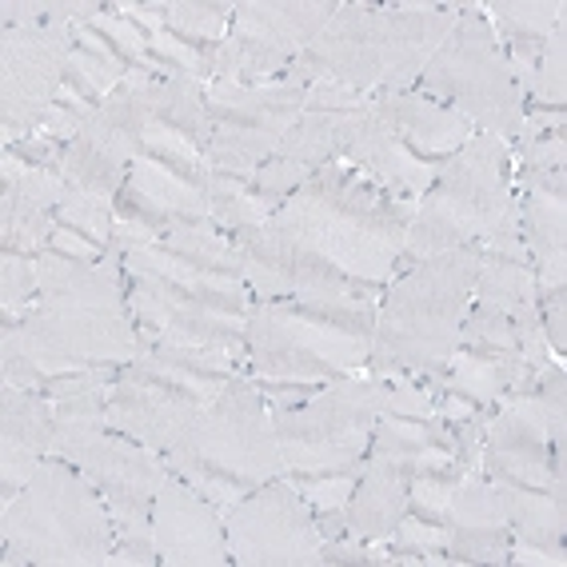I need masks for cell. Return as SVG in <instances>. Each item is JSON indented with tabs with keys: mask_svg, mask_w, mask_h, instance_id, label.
<instances>
[{
	"mask_svg": "<svg viewBox=\"0 0 567 567\" xmlns=\"http://www.w3.org/2000/svg\"><path fill=\"white\" fill-rule=\"evenodd\" d=\"M0 344L29 355L49 380L84 368H124L141 352V324L128 308L121 260H69L44 248L41 288L21 320H0Z\"/></svg>",
	"mask_w": 567,
	"mask_h": 567,
	"instance_id": "cell-1",
	"label": "cell"
},
{
	"mask_svg": "<svg viewBox=\"0 0 567 567\" xmlns=\"http://www.w3.org/2000/svg\"><path fill=\"white\" fill-rule=\"evenodd\" d=\"M456 24V4L400 0V4H348L340 0L324 32L308 44L284 81L344 84L360 96L415 89L420 72L436 56Z\"/></svg>",
	"mask_w": 567,
	"mask_h": 567,
	"instance_id": "cell-2",
	"label": "cell"
},
{
	"mask_svg": "<svg viewBox=\"0 0 567 567\" xmlns=\"http://www.w3.org/2000/svg\"><path fill=\"white\" fill-rule=\"evenodd\" d=\"M412 213L415 200H400L364 173H355L352 164L332 161L316 168L276 208L272 224L336 264L340 272L388 284L404 256Z\"/></svg>",
	"mask_w": 567,
	"mask_h": 567,
	"instance_id": "cell-3",
	"label": "cell"
},
{
	"mask_svg": "<svg viewBox=\"0 0 567 567\" xmlns=\"http://www.w3.org/2000/svg\"><path fill=\"white\" fill-rule=\"evenodd\" d=\"M476 284V244L424 256L384 284L364 375L424 380L447 368Z\"/></svg>",
	"mask_w": 567,
	"mask_h": 567,
	"instance_id": "cell-4",
	"label": "cell"
},
{
	"mask_svg": "<svg viewBox=\"0 0 567 567\" xmlns=\"http://www.w3.org/2000/svg\"><path fill=\"white\" fill-rule=\"evenodd\" d=\"M375 305L252 300L244 328V372L288 388H316L364 375Z\"/></svg>",
	"mask_w": 567,
	"mask_h": 567,
	"instance_id": "cell-5",
	"label": "cell"
},
{
	"mask_svg": "<svg viewBox=\"0 0 567 567\" xmlns=\"http://www.w3.org/2000/svg\"><path fill=\"white\" fill-rule=\"evenodd\" d=\"M164 464L220 512H233L260 484L284 476L272 408L252 384V375L236 372L228 388L200 408L181 440L164 452Z\"/></svg>",
	"mask_w": 567,
	"mask_h": 567,
	"instance_id": "cell-6",
	"label": "cell"
},
{
	"mask_svg": "<svg viewBox=\"0 0 567 567\" xmlns=\"http://www.w3.org/2000/svg\"><path fill=\"white\" fill-rule=\"evenodd\" d=\"M516 228L519 208L512 188V148L487 132H476L452 161H444L432 188L415 200L395 272L424 256L472 248Z\"/></svg>",
	"mask_w": 567,
	"mask_h": 567,
	"instance_id": "cell-7",
	"label": "cell"
},
{
	"mask_svg": "<svg viewBox=\"0 0 567 567\" xmlns=\"http://www.w3.org/2000/svg\"><path fill=\"white\" fill-rule=\"evenodd\" d=\"M4 567H109L116 527L81 467L49 456L0 512Z\"/></svg>",
	"mask_w": 567,
	"mask_h": 567,
	"instance_id": "cell-8",
	"label": "cell"
},
{
	"mask_svg": "<svg viewBox=\"0 0 567 567\" xmlns=\"http://www.w3.org/2000/svg\"><path fill=\"white\" fill-rule=\"evenodd\" d=\"M415 92L460 112L472 128L496 136L507 148L524 128V92L480 4H456V24L420 72Z\"/></svg>",
	"mask_w": 567,
	"mask_h": 567,
	"instance_id": "cell-9",
	"label": "cell"
},
{
	"mask_svg": "<svg viewBox=\"0 0 567 567\" xmlns=\"http://www.w3.org/2000/svg\"><path fill=\"white\" fill-rule=\"evenodd\" d=\"M0 21V141L12 148L41 132L64 89L72 24L52 12V0H9Z\"/></svg>",
	"mask_w": 567,
	"mask_h": 567,
	"instance_id": "cell-10",
	"label": "cell"
},
{
	"mask_svg": "<svg viewBox=\"0 0 567 567\" xmlns=\"http://www.w3.org/2000/svg\"><path fill=\"white\" fill-rule=\"evenodd\" d=\"M384 395L388 380L380 375H344L316 388L300 404L272 408L284 472H328L360 464L372 447Z\"/></svg>",
	"mask_w": 567,
	"mask_h": 567,
	"instance_id": "cell-11",
	"label": "cell"
},
{
	"mask_svg": "<svg viewBox=\"0 0 567 567\" xmlns=\"http://www.w3.org/2000/svg\"><path fill=\"white\" fill-rule=\"evenodd\" d=\"M240 252L244 288L252 300H308V305H380L384 284L340 272L320 252L305 248L272 220L228 233Z\"/></svg>",
	"mask_w": 567,
	"mask_h": 567,
	"instance_id": "cell-12",
	"label": "cell"
},
{
	"mask_svg": "<svg viewBox=\"0 0 567 567\" xmlns=\"http://www.w3.org/2000/svg\"><path fill=\"white\" fill-rule=\"evenodd\" d=\"M204 96L213 112L208 164L240 176H252L308 109L305 84H292L284 76L252 84V89L248 84H208Z\"/></svg>",
	"mask_w": 567,
	"mask_h": 567,
	"instance_id": "cell-13",
	"label": "cell"
},
{
	"mask_svg": "<svg viewBox=\"0 0 567 567\" xmlns=\"http://www.w3.org/2000/svg\"><path fill=\"white\" fill-rule=\"evenodd\" d=\"M224 536L233 567H316L324 551L316 512L288 476L268 480L224 512Z\"/></svg>",
	"mask_w": 567,
	"mask_h": 567,
	"instance_id": "cell-14",
	"label": "cell"
},
{
	"mask_svg": "<svg viewBox=\"0 0 567 567\" xmlns=\"http://www.w3.org/2000/svg\"><path fill=\"white\" fill-rule=\"evenodd\" d=\"M128 276V308L144 332L184 348H196V352L224 355V360L244 368V328H248V316L208 305L200 296L184 292V288H176L168 280H156V276Z\"/></svg>",
	"mask_w": 567,
	"mask_h": 567,
	"instance_id": "cell-15",
	"label": "cell"
},
{
	"mask_svg": "<svg viewBox=\"0 0 567 567\" xmlns=\"http://www.w3.org/2000/svg\"><path fill=\"white\" fill-rule=\"evenodd\" d=\"M72 467H81V476L104 499L116 539L153 536V499L161 492L164 476H168V464H164L161 452L109 427L92 444H84Z\"/></svg>",
	"mask_w": 567,
	"mask_h": 567,
	"instance_id": "cell-16",
	"label": "cell"
},
{
	"mask_svg": "<svg viewBox=\"0 0 567 567\" xmlns=\"http://www.w3.org/2000/svg\"><path fill=\"white\" fill-rule=\"evenodd\" d=\"M480 476L527 487H551L556 476H564V444H551L544 412L527 388L512 384L487 415Z\"/></svg>",
	"mask_w": 567,
	"mask_h": 567,
	"instance_id": "cell-17",
	"label": "cell"
},
{
	"mask_svg": "<svg viewBox=\"0 0 567 567\" xmlns=\"http://www.w3.org/2000/svg\"><path fill=\"white\" fill-rule=\"evenodd\" d=\"M340 161L352 164L355 173H364L368 181H375L384 193L400 196V200H420L444 168V164H427L408 144L388 92L368 96L360 109L348 112L344 136H340Z\"/></svg>",
	"mask_w": 567,
	"mask_h": 567,
	"instance_id": "cell-18",
	"label": "cell"
},
{
	"mask_svg": "<svg viewBox=\"0 0 567 567\" xmlns=\"http://www.w3.org/2000/svg\"><path fill=\"white\" fill-rule=\"evenodd\" d=\"M153 544L161 567H228L224 512L193 484L168 472L153 499Z\"/></svg>",
	"mask_w": 567,
	"mask_h": 567,
	"instance_id": "cell-19",
	"label": "cell"
},
{
	"mask_svg": "<svg viewBox=\"0 0 567 567\" xmlns=\"http://www.w3.org/2000/svg\"><path fill=\"white\" fill-rule=\"evenodd\" d=\"M519 240L536 268L539 296L567 292V168L512 176Z\"/></svg>",
	"mask_w": 567,
	"mask_h": 567,
	"instance_id": "cell-20",
	"label": "cell"
},
{
	"mask_svg": "<svg viewBox=\"0 0 567 567\" xmlns=\"http://www.w3.org/2000/svg\"><path fill=\"white\" fill-rule=\"evenodd\" d=\"M200 408L193 400L176 395L173 388H164L148 372L136 364L116 368V380L109 388V427L121 436L136 440V444L153 447V452H168L181 440V432L193 424V415Z\"/></svg>",
	"mask_w": 567,
	"mask_h": 567,
	"instance_id": "cell-21",
	"label": "cell"
},
{
	"mask_svg": "<svg viewBox=\"0 0 567 567\" xmlns=\"http://www.w3.org/2000/svg\"><path fill=\"white\" fill-rule=\"evenodd\" d=\"M344 121H348V112L305 109V116L292 124V132L280 141V148H276L268 161H260V168L252 173L256 193L280 208V204L288 200V196H292L296 188L316 173V168L340 161Z\"/></svg>",
	"mask_w": 567,
	"mask_h": 567,
	"instance_id": "cell-22",
	"label": "cell"
},
{
	"mask_svg": "<svg viewBox=\"0 0 567 567\" xmlns=\"http://www.w3.org/2000/svg\"><path fill=\"white\" fill-rule=\"evenodd\" d=\"M340 0H236L233 37L280 64H292L324 32Z\"/></svg>",
	"mask_w": 567,
	"mask_h": 567,
	"instance_id": "cell-23",
	"label": "cell"
},
{
	"mask_svg": "<svg viewBox=\"0 0 567 567\" xmlns=\"http://www.w3.org/2000/svg\"><path fill=\"white\" fill-rule=\"evenodd\" d=\"M52 400L41 392L0 388V507L21 496V487L49 460Z\"/></svg>",
	"mask_w": 567,
	"mask_h": 567,
	"instance_id": "cell-24",
	"label": "cell"
},
{
	"mask_svg": "<svg viewBox=\"0 0 567 567\" xmlns=\"http://www.w3.org/2000/svg\"><path fill=\"white\" fill-rule=\"evenodd\" d=\"M507 551H512V532L496 484L480 472H467L447 512V564L507 567Z\"/></svg>",
	"mask_w": 567,
	"mask_h": 567,
	"instance_id": "cell-25",
	"label": "cell"
},
{
	"mask_svg": "<svg viewBox=\"0 0 567 567\" xmlns=\"http://www.w3.org/2000/svg\"><path fill=\"white\" fill-rule=\"evenodd\" d=\"M472 305L496 308L532 324L539 320V280L532 268L524 240L516 233H504L496 240L476 244V284H472Z\"/></svg>",
	"mask_w": 567,
	"mask_h": 567,
	"instance_id": "cell-26",
	"label": "cell"
},
{
	"mask_svg": "<svg viewBox=\"0 0 567 567\" xmlns=\"http://www.w3.org/2000/svg\"><path fill=\"white\" fill-rule=\"evenodd\" d=\"M415 467L400 464L388 456H364L360 480H355L352 496L344 504V532L364 544H384L400 519L408 516V487H412Z\"/></svg>",
	"mask_w": 567,
	"mask_h": 567,
	"instance_id": "cell-27",
	"label": "cell"
},
{
	"mask_svg": "<svg viewBox=\"0 0 567 567\" xmlns=\"http://www.w3.org/2000/svg\"><path fill=\"white\" fill-rule=\"evenodd\" d=\"M153 92L156 89L112 92L109 101L84 121L72 148H81L84 156L109 164L116 173H128V164L144 148V128H148V116H153Z\"/></svg>",
	"mask_w": 567,
	"mask_h": 567,
	"instance_id": "cell-28",
	"label": "cell"
},
{
	"mask_svg": "<svg viewBox=\"0 0 567 567\" xmlns=\"http://www.w3.org/2000/svg\"><path fill=\"white\" fill-rule=\"evenodd\" d=\"M480 12L492 24V37L504 49L519 84L527 81L532 64L539 61L551 29H559L567 17L564 0H487V4H480Z\"/></svg>",
	"mask_w": 567,
	"mask_h": 567,
	"instance_id": "cell-29",
	"label": "cell"
},
{
	"mask_svg": "<svg viewBox=\"0 0 567 567\" xmlns=\"http://www.w3.org/2000/svg\"><path fill=\"white\" fill-rule=\"evenodd\" d=\"M388 96H392L395 121L404 128L408 144H412L427 164L452 161V156L476 136V128H472L460 112L444 109V104L424 96V92L408 89V92H388Z\"/></svg>",
	"mask_w": 567,
	"mask_h": 567,
	"instance_id": "cell-30",
	"label": "cell"
},
{
	"mask_svg": "<svg viewBox=\"0 0 567 567\" xmlns=\"http://www.w3.org/2000/svg\"><path fill=\"white\" fill-rule=\"evenodd\" d=\"M124 188H132V193L153 204L156 213H164L168 220H213L200 176L184 173V168H176L168 161H156L148 153H141L128 164Z\"/></svg>",
	"mask_w": 567,
	"mask_h": 567,
	"instance_id": "cell-31",
	"label": "cell"
},
{
	"mask_svg": "<svg viewBox=\"0 0 567 567\" xmlns=\"http://www.w3.org/2000/svg\"><path fill=\"white\" fill-rule=\"evenodd\" d=\"M499 504H504L507 532L512 539H536V544H564L567 532V487L556 476L551 487L527 484H496Z\"/></svg>",
	"mask_w": 567,
	"mask_h": 567,
	"instance_id": "cell-32",
	"label": "cell"
},
{
	"mask_svg": "<svg viewBox=\"0 0 567 567\" xmlns=\"http://www.w3.org/2000/svg\"><path fill=\"white\" fill-rule=\"evenodd\" d=\"M64 196V168L24 161L17 148L0 153V220L21 213H56Z\"/></svg>",
	"mask_w": 567,
	"mask_h": 567,
	"instance_id": "cell-33",
	"label": "cell"
},
{
	"mask_svg": "<svg viewBox=\"0 0 567 567\" xmlns=\"http://www.w3.org/2000/svg\"><path fill=\"white\" fill-rule=\"evenodd\" d=\"M200 184H204V193H208L213 220L220 224L224 233H236V228H256V224H268L276 216V204L264 200V196L256 193L252 176L224 173V168H216V164L204 161Z\"/></svg>",
	"mask_w": 567,
	"mask_h": 567,
	"instance_id": "cell-34",
	"label": "cell"
},
{
	"mask_svg": "<svg viewBox=\"0 0 567 567\" xmlns=\"http://www.w3.org/2000/svg\"><path fill=\"white\" fill-rule=\"evenodd\" d=\"M204 92L208 89L188 81V76L161 81L153 92V121L188 136L196 148L208 153V144H213V112H208V96Z\"/></svg>",
	"mask_w": 567,
	"mask_h": 567,
	"instance_id": "cell-35",
	"label": "cell"
},
{
	"mask_svg": "<svg viewBox=\"0 0 567 567\" xmlns=\"http://www.w3.org/2000/svg\"><path fill=\"white\" fill-rule=\"evenodd\" d=\"M109 432V392H89V395H72V400H56L52 404V444L49 456L72 460L81 456L84 444Z\"/></svg>",
	"mask_w": 567,
	"mask_h": 567,
	"instance_id": "cell-36",
	"label": "cell"
},
{
	"mask_svg": "<svg viewBox=\"0 0 567 567\" xmlns=\"http://www.w3.org/2000/svg\"><path fill=\"white\" fill-rule=\"evenodd\" d=\"M233 0H168L164 9V29H173L176 37L193 41L196 49L216 52L228 32H233Z\"/></svg>",
	"mask_w": 567,
	"mask_h": 567,
	"instance_id": "cell-37",
	"label": "cell"
},
{
	"mask_svg": "<svg viewBox=\"0 0 567 567\" xmlns=\"http://www.w3.org/2000/svg\"><path fill=\"white\" fill-rule=\"evenodd\" d=\"M464 476L467 467L460 460L420 467L412 476V487H408V516H420L427 524L447 527V512H452V499H456V487Z\"/></svg>",
	"mask_w": 567,
	"mask_h": 567,
	"instance_id": "cell-38",
	"label": "cell"
},
{
	"mask_svg": "<svg viewBox=\"0 0 567 567\" xmlns=\"http://www.w3.org/2000/svg\"><path fill=\"white\" fill-rule=\"evenodd\" d=\"M519 92H524V104H536V109H567V24L551 29Z\"/></svg>",
	"mask_w": 567,
	"mask_h": 567,
	"instance_id": "cell-39",
	"label": "cell"
},
{
	"mask_svg": "<svg viewBox=\"0 0 567 567\" xmlns=\"http://www.w3.org/2000/svg\"><path fill=\"white\" fill-rule=\"evenodd\" d=\"M124 76H128V64H124L121 56H112V52H92V49H81V44H72L69 69H64V84H69V89H76L81 96L104 104L112 92L124 89Z\"/></svg>",
	"mask_w": 567,
	"mask_h": 567,
	"instance_id": "cell-40",
	"label": "cell"
},
{
	"mask_svg": "<svg viewBox=\"0 0 567 567\" xmlns=\"http://www.w3.org/2000/svg\"><path fill=\"white\" fill-rule=\"evenodd\" d=\"M41 288V256L0 248V320H21Z\"/></svg>",
	"mask_w": 567,
	"mask_h": 567,
	"instance_id": "cell-41",
	"label": "cell"
},
{
	"mask_svg": "<svg viewBox=\"0 0 567 567\" xmlns=\"http://www.w3.org/2000/svg\"><path fill=\"white\" fill-rule=\"evenodd\" d=\"M168 216L156 213L153 204L141 200L132 188H121L116 204H112V244L132 248V244H161L168 233Z\"/></svg>",
	"mask_w": 567,
	"mask_h": 567,
	"instance_id": "cell-42",
	"label": "cell"
},
{
	"mask_svg": "<svg viewBox=\"0 0 567 567\" xmlns=\"http://www.w3.org/2000/svg\"><path fill=\"white\" fill-rule=\"evenodd\" d=\"M360 467H364V460L348 467H328V472H284V476L292 480V487L305 496V504L320 516V512H344L355 480H360Z\"/></svg>",
	"mask_w": 567,
	"mask_h": 567,
	"instance_id": "cell-43",
	"label": "cell"
},
{
	"mask_svg": "<svg viewBox=\"0 0 567 567\" xmlns=\"http://www.w3.org/2000/svg\"><path fill=\"white\" fill-rule=\"evenodd\" d=\"M153 56H161L164 64H173L181 76H188V81L196 84H213V61H216V52L208 49H196L193 41H184V37H176L173 29H161L153 37Z\"/></svg>",
	"mask_w": 567,
	"mask_h": 567,
	"instance_id": "cell-44",
	"label": "cell"
},
{
	"mask_svg": "<svg viewBox=\"0 0 567 567\" xmlns=\"http://www.w3.org/2000/svg\"><path fill=\"white\" fill-rule=\"evenodd\" d=\"M92 29L101 32L104 41L121 52L128 64H144L148 56H153V41H148V37H144V32L136 29L132 21H124V17L112 9V4H104V12L96 17V21H92Z\"/></svg>",
	"mask_w": 567,
	"mask_h": 567,
	"instance_id": "cell-45",
	"label": "cell"
},
{
	"mask_svg": "<svg viewBox=\"0 0 567 567\" xmlns=\"http://www.w3.org/2000/svg\"><path fill=\"white\" fill-rule=\"evenodd\" d=\"M56 220H61V224H72V228H81V233H89L96 244L112 248V213H109V208H96V204H89V200H72V196H61Z\"/></svg>",
	"mask_w": 567,
	"mask_h": 567,
	"instance_id": "cell-46",
	"label": "cell"
},
{
	"mask_svg": "<svg viewBox=\"0 0 567 567\" xmlns=\"http://www.w3.org/2000/svg\"><path fill=\"white\" fill-rule=\"evenodd\" d=\"M567 551L564 544H536V539H512L507 567H564Z\"/></svg>",
	"mask_w": 567,
	"mask_h": 567,
	"instance_id": "cell-47",
	"label": "cell"
},
{
	"mask_svg": "<svg viewBox=\"0 0 567 567\" xmlns=\"http://www.w3.org/2000/svg\"><path fill=\"white\" fill-rule=\"evenodd\" d=\"M112 9L121 12L124 21H132L136 29L153 41L156 32L164 29V9H168V0H116Z\"/></svg>",
	"mask_w": 567,
	"mask_h": 567,
	"instance_id": "cell-48",
	"label": "cell"
},
{
	"mask_svg": "<svg viewBox=\"0 0 567 567\" xmlns=\"http://www.w3.org/2000/svg\"><path fill=\"white\" fill-rule=\"evenodd\" d=\"M109 567H161V556H156L153 536H124V539H116Z\"/></svg>",
	"mask_w": 567,
	"mask_h": 567,
	"instance_id": "cell-49",
	"label": "cell"
},
{
	"mask_svg": "<svg viewBox=\"0 0 567 567\" xmlns=\"http://www.w3.org/2000/svg\"><path fill=\"white\" fill-rule=\"evenodd\" d=\"M368 96L360 92L344 89V84H308V109H320V112H352L360 109Z\"/></svg>",
	"mask_w": 567,
	"mask_h": 567,
	"instance_id": "cell-50",
	"label": "cell"
},
{
	"mask_svg": "<svg viewBox=\"0 0 567 567\" xmlns=\"http://www.w3.org/2000/svg\"><path fill=\"white\" fill-rule=\"evenodd\" d=\"M81 128H84V116H76V112L64 109V104H52V109L44 112V121H41V136L64 144V148L81 136Z\"/></svg>",
	"mask_w": 567,
	"mask_h": 567,
	"instance_id": "cell-51",
	"label": "cell"
}]
</instances>
